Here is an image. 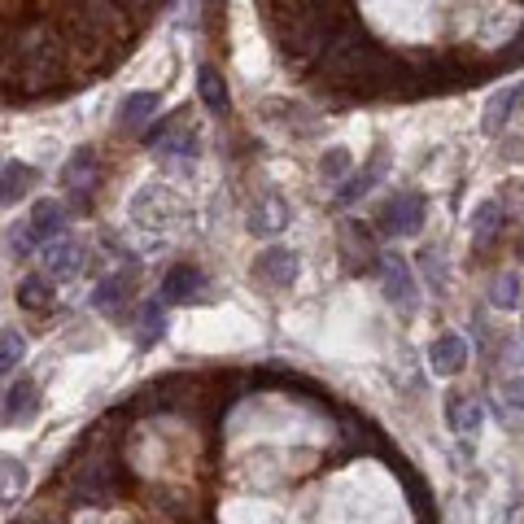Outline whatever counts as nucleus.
Instances as JSON below:
<instances>
[{
  "label": "nucleus",
  "instance_id": "f257e3e1",
  "mask_svg": "<svg viewBox=\"0 0 524 524\" xmlns=\"http://www.w3.org/2000/svg\"><path fill=\"white\" fill-rule=\"evenodd\" d=\"M350 9H337V14H315V18H297V22H284L280 31V53L284 62L306 70V66H319L324 53L332 49V40L350 27Z\"/></svg>",
  "mask_w": 524,
  "mask_h": 524
},
{
  "label": "nucleus",
  "instance_id": "f03ea898",
  "mask_svg": "<svg viewBox=\"0 0 524 524\" xmlns=\"http://www.w3.org/2000/svg\"><path fill=\"white\" fill-rule=\"evenodd\" d=\"M66 35L79 49H110L123 35L118 0H66Z\"/></svg>",
  "mask_w": 524,
  "mask_h": 524
},
{
  "label": "nucleus",
  "instance_id": "7ed1b4c3",
  "mask_svg": "<svg viewBox=\"0 0 524 524\" xmlns=\"http://www.w3.org/2000/svg\"><path fill=\"white\" fill-rule=\"evenodd\" d=\"M114 485H118V459L105 446H92L79 459V468L70 472V503H79V507L105 503V498H114Z\"/></svg>",
  "mask_w": 524,
  "mask_h": 524
},
{
  "label": "nucleus",
  "instance_id": "20e7f679",
  "mask_svg": "<svg viewBox=\"0 0 524 524\" xmlns=\"http://www.w3.org/2000/svg\"><path fill=\"white\" fill-rule=\"evenodd\" d=\"M424 214H428V201L420 193H398L385 201V210H380V232L385 236H415L424 228Z\"/></svg>",
  "mask_w": 524,
  "mask_h": 524
},
{
  "label": "nucleus",
  "instance_id": "39448f33",
  "mask_svg": "<svg viewBox=\"0 0 524 524\" xmlns=\"http://www.w3.org/2000/svg\"><path fill=\"white\" fill-rule=\"evenodd\" d=\"M380 280H385V293H389V302L393 306H415V276H411V267L402 258H380Z\"/></svg>",
  "mask_w": 524,
  "mask_h": 524
},
{
  "label": "nucleus",
  "instance_id": "423d86ee",
  "mask_svg": "<svg viewBox=\"0 0 524 524\" xmlns=\"http://www.w3.org/2000/svg\"><path fill=\"white\" fill-rule=\"evenodd\" d=\"M428 363H433L442 376L463 372V363H468V341H463L459 332H442V337L428 345Z\"/></svg>",
  "mask_w": 524,
  "mask_h": 524
},
{
  "label": "nucleus",
  "instance_id": "0eeeda50",
  "mask_svg": "<svg viewBox=\"0 0 524 524\" xmlns=\"http://www.w3.org/2000/svg\"><path fill=\"white\" fill-rule=\"evenodd\" d=\"M385 171H389V158H385V149H376V153H372V166H367V171H359L354 180H345V184H341L337 206H354L359 197H367L380 180H385Z\"/></svg>",
  "mask_w": 524,
  "mask_h": 524
},
{
  "label": "nucleus",
  "instance_id": "6e6552de",
  "mask_svg": "<svg viewBox=\"0 0 524 524\" xmlns=\"http://www.w3.org/2000/svg\"><path fill=\"white\" fill-rule=\"evenodd\" d=\"M337 9H350V0H271L276 27L297 22V18H315V14H337Z\"/></svg>",
  "mask_w": 524,
  "mask_h": 524
},
{
  "label": "nucleus",
  "instance_id": "1a4fd4ad",
  "mask_svg": "<svg viewBox=\"0 0 524 524\" xmlns=\"http://www.w3.org/2000/svg\"><path fill=\"white\" fill-rule=\"evenodd\" d=\"M258 276L262 280H271V284H293L297 280V254L293 249H284V245H271V249H262L258 254Z\"/></svg>",
  "mask_w": 524,
  "mask_h": 524
},
{
  "label": "nucleus",
  "instance_id": "9d476101",
  "mask_svg": "<svg viewBox=\"0 0 524 524\" xmlns=\"http://www.w3.org/2000/svg\"><path fill=\"white\" fill-rule=\"evenodd\" d=\"M79 245H70V241H49V249H44V276H53V280H70V276H79Z\"/></svg>",
  "mask_w": 524,
  "mask_h": 524
},
{
  "label": "nucleus",
  "instance_id": "9b49d317",
  "mask_svg": "<svg viewBox=\"0 0 524 524\" xmlns=\"http://www.w3.org/2000/svg\"><path fill=\"white\" fill-rule=\"evenodd\" d=\"M201 271L197 267H188V262H180V267H171L166 271V280H162V297L166 302H193V297L201 293Z\"/></svg>",
  "mask_w": 524,
  "mask_h": 524
},
{
  "label": "nucleus",
  "instance_id": "f8f14e48",
  "mask_svg": "<svg viewBox=\"0 0 524 524\" xmlns=\"http://www.w3.org/2000/svg\"><path fill=\"white\" fill-rule=\"evenodd\" d=\"M197 92H201V101H206L210 114H228V110H232L228 83H223V75H219L214 66H201V70H197Z\"/></svg>",
  "mask_w": 524,
  "mask_h": 524
},
{
  "label": "nucleus",
  "instance_id": "ddd939ff",
  "mask_svg": "<svg viewBox=\"0 0 524 524\" xmlns=\"http://www.w3.org/2000/svg\"><path fill=\"white\" fill-rule=\"evenodd\" d=\"M5 402H9V407H5V420H9V424H31V420H35V411H40L31 380H18V385L5 393Z\"/></svg>",
  "mask_w": 524,
  "mask_h": 524
},
{
  "label": "nucleus",
  "instance_id": "4468645a",
  "mask_svg": "<svg viewBox=\"0 0 524 524\" xmlns=\"http://www.w3.org/2000/svg\"><path fill=\"white\" fill-rule=\"evenodd\" d=\"M62 223H66V210L57 206V201H35V210H31L35 241H53V236H62Z\"/></svg>",
  "mask_w": 524,
  "mask_h": 524
},
{
  "label": "nucleus",
  "instance_id": "2eb2a0df",
  "mask_svg": "<svg viewBox=\"0 0 524 524\" xmlns=\"http://www.w3.org/2000/svg\"><path fill=\"white\" fill-rule=\"evenodd\" d=\"M35 184V166H18L9 162L5 171H0V206H14L18 197H27V188Z\"/></svg>",
  "mask_w": 524,
  "mask_h": 524
},
{
  "label": "nucleus",
  "instance_id": "dca6fc26",
  "mask_svg": "<svg viewBox=\"0 0 524 524\" xmlns=\"http://www.w3.org/2000/svg\"><path fill=\"white\" fill-rule=\"evenodd\" d=\"M153 114H158V92H131V97H123V105H118V123L123 127H140V123H149Z\"/></svg>",
  "mask_w": 524,
  "mask_h": 524
},
{
  "label": "nucleus",
  "instance_id": "f3484780",
  "mask_svg": "<svg viewBox=\"0 0 524 524\" xmlns=\"http://www.w3.org/2000/svg\"><path fill=\"white\" fill-rule=\"evenodd\" d=\"M498 223H503V210H498L494 201H481L476 214H472V245H490L494 232H498Z\"/></svg>",
  "mask_w": 524,
  "mask_h": 524
},
{
  "label": "nucleus",
  "instance_id": "a211bd4d",
  "mask_svg": "<svg viewBox=\"0 0 524 524\" xmlns=\"http://www.w3.org/2000/svg\"><path fill=\"white\" fill-rule=\"evenodd\" d=\"M18 302L27 306V311H49V306H53L49 280H44V276H27V280L18 284Z\"/></svg>",
  "mask_w": 524,
  "mask_h": 524
},
{
  "label": "nucleus",
  "instance_id": "6ab92c4d",
  "mask_svg": "<svg viewBox=\"0 0 524 524\" xmlns=\"http://www.w3.org/2000/svg\"><path fill=\"white\" fill-rule=\"evenodd\" d=\"M92 175H97V153H92V149H79L75 158H70V166H66V188L83 193V188L92 184Z\"/></svg>",
  "mask_w": 524,
  "mask_h": 524
},
{
  "label": "nucleus",
  "instance_id": "aec40b11",
  "mask_svg": "<svg viewBox=\"0 0 524 524\" xmlns=\"http://www.w3.org/2000/svg\"><path fill=\"white\" fill-rule=\"evenodd\" d=\"M516 101H520V88H507V92H498V97L490 101V110H485V131H490V136H494V131H503V118L511 114V110H516Z\"/></svg>",
  "mask_w": 524,
  "mask_h": 524
},
{
  "label": "nucleus",
  "instance_id": "412c9836",
  "mask_svg": "<svg viewBox=\"0 0 524 524\" xmlns=\"http://www.w3.org/2000/svg\"><path fill=\"white\" fill-rule=\"evenodd\" d=\"M22 354H27V345H22L18 332L0 328V376H9V372H14V367L22 363Z\"/></svg>",
  "mask_w": 524,
  "mask_h": 524
},
{
  "label": "nucleus",
  "instance_id": "4be33fe9",
  "mask_svg": "<svg viewBox=\"0 0 524 524\" xmlns=\"http://www.w3.org/2000/svg\"><path fill=\"white\" fill-rule=\"evenodd\" d=\"M450 424L459 428V433H476V424H481V407L468 398H450Z\"/></svg>",
  "mask_w": 524,
  "mask_h": 524
},
{
  "label": "nucleus",
  "instance_id": "5701e85b",
  "mask_svg": "<svg viewBox=\"0 0 524 524\" xmlns=\"http://www.w3.org/2000/svg\"><path fill=\"white\" fill-rule=\"evenodd\" d=\"M345 171H350V153L345 149H328L319 158V180H345Z\"/></svg>",
  "mask_w": 524,
  "mask_h": 524
},
{
  "label": "nucleus",
  "instance_id": "b1692460",
  "mask_svg": "<svg viewBox=\"0 0 524 524\" xmlns=\"http://www.w3.org/2000/svg\"><path fill=\"white\" fill-rule=\"evenodd\" d=\"M516 293H520V280L507 271V276L494 280V293L490 297H494V306H516Z\"/></svg>",
  "mask_w": 524,
  "mask_h": 524
},
{
  "label": "nucleus",
  "instance_id": "393cba45",
  "mask_svg": "<svg viewBox=\"0 0 524 524\" xmlns=\"http://www.w3.org/2000/svg\"><path fill=\"white\" fill-rule=\"evenodd\" d=\"M35 245H40V241H35L31 223H22V228H14V232H9V249H14V254H31Z\"/></svg>",
  "mask_w": 524,
  "mask_h": 524
},
{
  "label": "nucleus",
  "instance_id": "a878e982",
  "mask_svg": "<svg viewBox=\"0 0 524 524\" xmlns=\"http://www.w3.org/2000/svg\"><path fill=\"white\" fill-rule=\"evenodd\" d=\"M162 328H166V319L158 315V306H149L145 311V332H140V345H153L162 337Z\"/></svg>",
  "mask_w": 524,
  "mask_h": 524
},
{
  "label": "nucleus",
  "instance_id": "bb28decb",
  "mask_svg": "<svg viewBox=\"0 0 524 524\" xmlns=\"http://www.w3.org/2000/svg\"><path fill=\"white\" fill-rule=\"evenodd\" d=\"M118 293H123V280H105L101 289H97V297H92V302H97L101 311H105V306H114V302H118Z\"/></svg>",
  "mask_w": 524,
  "mask_h": 524
},
{
  "label": "nucleus",
  "instance_id": "cd10ccee",
  "mask_svg": "<svg viewBox=\"0 0 524 524\" xmlns=\"http://www.w3.org/2000/svg\"><path fill=\"white\" fill-rule=\"evenodd\" d=\"M503 398H507V407L524 411V380H507V385H503Z\"/></svg>",
  "mask_w": 524,
  "mask_h": 524
}]
</instances>
